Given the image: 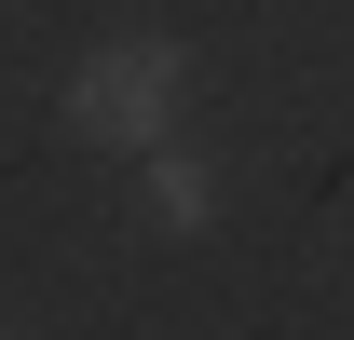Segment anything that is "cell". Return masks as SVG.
<instances>
[{
    "mask_svg": "<svg viewBox=\"0 0 354 340\" xmlns=\"http://www.w3.org/2000/svg\"><path fill=\"white\" fill-rule=\"evenodd\" d=\"M177 95H191L177 41H95L82 68H68V123H82L95 150H150V136L177 123Z\"/></svg>",
    "mask_w": 354,
    "mask_h": 340,
    "instance_id": "obj_1",
    "label": "cell"
},
{
    "mask_svg": "<svg viewBox=\"0 0 354 340\" xmlns=\"http://www.w3.org/2000/svg\"><path fill=\"white\" fill-rule=\"evenodd\" d=\"M150 218H164V232H205V218H218V177L205 164H150Z\"/></svg>",
    "mask_w": 354,
    "mask_h": 340,
    "instance_id": "obj_2",
    "label": "cell"
},
{
    "mask_svg": "<svg viewBox=\"0 0 354 340\" xmlns=\"http://www.w3.org/2000/svg\"><path fill=\"white\" fill-rule=\"evenodd\" d=\"M0 340H28V327H0Z\"/></svg>",
    "mask_w": 354,
    "mask_h": 340,
    "instance_id": "obj_3",
    "label": "cell"
}]
</instances>
